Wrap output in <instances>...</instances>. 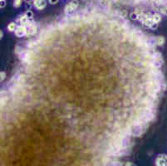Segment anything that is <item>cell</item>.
Wrapping results in <instances>:
<instances>
[{
    "instance_id": "11",
    "label": "cell",
    "mask_w": 167,
    "mask_h": 166,
    "mask_svg": "<svg viewBox=\"0 0 167 166\" xmlns=\"http://www.w3.org/2000/svg\"><path fill=\"white\" fill-rule=\"evenodd\" d=\"M160 11H161V13H164V14L167 15V7H162V8L160 9Z\"/></svg>"
},
{
    "instance_id": "13",
    "label": "cell",
    "mask_w": 167,
    "mask_h": 166,
    "mask_svg": "<svg viewBox=\"0 0 167 166\" xmlns=\"http://www.w3.org/2000/svg\"><path fill=\"white\" fill-rule=\"evenodd\" d=\"M49 1H50L51 4H56V3H58V0H49Z\"/></svg>"
},
{
    "instance_id": "12",
    "label": "cell",
    "mask_w": 167,
    "mask_h": 166,
    "mask_svg": "<svg viewBox=\"0 0 167 166\" xmlns=\"http://www.w3.org/2000/svg\"><path fill=\"white\" fill-rule=\"evenodd\" d=\"M110 166H122V165H121L120 163L118 162H113L112 164H111Z\"/></svg>"
},
{
    "instance_id": "6",
    "label": "cell",
    "mask_w": 167,
    "mask_h": 166,
    "mask_svg": "<svg viewBox=\"0 0 167 166\" xmlns=\"http://www.w3.org/2000/svg\"><path fill=\"white\" fill-rule=\"evenodd\" d=\"M34 5L37 9H43L46 7L45 0H34Z\"/></svg>"
},
{
    "instance_id": "4",
    "label": "cell",
    "mask_w": 167,
    "mask_h": 166,
    "mask_svg": "<svg viewBox=\"0 0 167 166\" xmlns=\"http://www.w3.org/2000/svg\"><path fill=\"white\" fill-rule=\"evenodd\" d=\"M156 166H167V155H160L156 159Z\"/></svg>"
},
{
    "instance_id": "2",
    "label": "cell",
    "mask_w": 167,
    "mask_h": 166,
    "mask_svg": "<svg viewBox=\"0 0 167 166\" xmlns=\"http://www.w3.org/2000/svg\"><path fill=\"white\" fill-rule=\"evenodd\" d=\"M26 28V35L28 36H32L33 34H35L37 32V27L36 25L32 22H28V23L25 26Z\"/></svg>"
},
{
    "instance_id": "7",
    "label": "cell",
    "mask_w": 167,
    "mask_h": 166,
    "mask_svg": "<svg viewBox=\"0 0 167 166\" xmlns=\"http://www.w3.org/2000/svg\"><path fill=\"white\" fill-rule=\"evenodd\" d=\"M151 19H152L153 22L155 23V24H156L157 22H159L160 21V19H161V18H160V16L159 14H157V13H156V14H154L151 16Z\"/></svg>"
},
{
    "instance_id": "15",
    "label": "cell",
    "mask_w": 167,
    "mask_h": 166,
    "mask_svg": "<svg viewBox=\"0 0 167 166\" xmlns=\"http://www.w3.org/2000/svg\"><path fill=\"white\" fill-rule=\"evenodd\" d=\"M26 1H30V0H26Z\"/></svg>"
},
{
    "instance_id": "8",
    "label": "cell",
    "mask_w": 167,
    "mask_h": 166,
    "mask_svg": "<svg viewBox=\"0 0 167 166\" xmlns=\"http://www.w3.org/2000/svg\"><path fill=\"white\" fill-rule=\"evenodd\" d=\"M164 43H165V38L163 37H156V44L157 45L161 46V45H163Z\"/></svg>"
},
{
    "instance_id": "9",
    "label": "cell",
    "mask_w": 167,
    "mask_h": 166,
    "mask_svg": "<svg viewBox=\"0 0 167 166\" xmlns=\"http://www.w3.org/2000/svg\"><path fill=\"white\" fill-rule=\"evenodd\" d=\"M7 29H8L10 32L15 31V30H16V25H15L14 22H11V23L8 25V27H7Z\"/></svg>"
},
{
    "instance_id": "1",
    "label": "cell",
    "mask_w": 167,
    "mask_h": 166,
    "mask_svg": "<svg viewBox=\"0 0 167 166\" xmlns=\"http://www.w3.org/2000/svg\"><path fill=\"white\" fill-rule=\"evenodd\" d=\"M24 82H25V78L22 74H16L15 76H13L8 84V90L10 91V93L14 95L22 89Z\"/></svg>"
},
{
    "instance_id": "14",
    "label": "cell",
    "mask_w": 167,
    "mask_h": 166,
    "mask_svg": "<svg viewBox=\"0 0 167 166\" xmlns=\"http://www.w3.org/2000/svg\"><path fill=\"white\" fill-rule=\"evenodd\" d=\"M126 166H136V165H135L134 164H132V163H127Z\"/></svg>"
},
{
    "instance_id": "10",
    "label": "cell",
    "mask_w": 167,
    "mask_h": 166,
    "mask_svg": "<svg viewBox=\"0 0 167 166\" xmlns=\"http://www.w3.org/2000/svg\"><path fill=\"white\" fill-rule=\"evenodd\" d=\"M21 4H22V0H14L13 2V5L15 7H19Z\"/></svg>"
},
{
    "instance_id": "3",
    "label": "cell",
    "mask_w": 167,
    "mask_h": 166,
    "mask_svg": "<svg viewBox=\"0 0 167 166\" xmlns=\"http://www.w3.org/2000/svg\"><path fill=\"white\" fill-rule=\"evenodd\" d=\"M78 7V2L76 0H73L71 3L67 4L65 7L66 13H72L74 10H76V7Z\"/></svg>"
},
{
    "instance_id": "5",
    "label": "cell",
    "mask_w": 167,
    "mask_h": 166,
    "mask_svg": "<svg viewBox=\"0 0 167 166\" xmlns=\"http://www.w3.org/2000/svg\"><path fill=\"white\" fill-rule=\"evenodd\" d=\"M15 34L18 37H22L26 35V28L24 26L20 25L15 30Z\"/></svg>"
}]
</instances>
